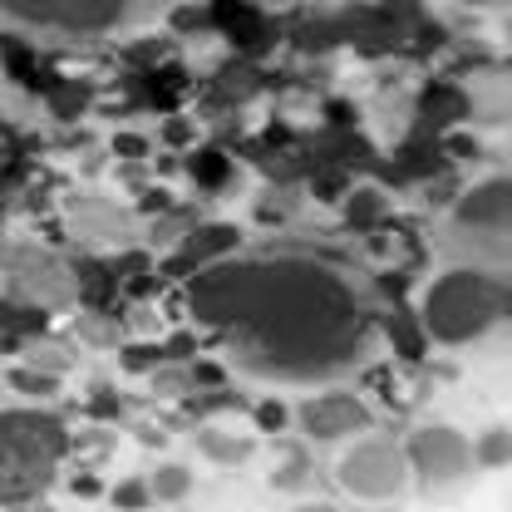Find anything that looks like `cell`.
Masks as SVG:
<instances>
[{"label": "cell", "mask_w": 512, "mask_h": 512, "mask_svg": "<svg viewBox=\"0 0 512 512\" xmlns=\"http://www.w3.org/2000/svg\"><path fill=\"white\" fill-rule=\"evenodd\" d=\"M197 320L227 330L247 365L281 370L286 380H316L355 340V296L316 261H222L188 286Z\"/></svg>", "instance_id": "6da1fadb"}, {"label": "cell", "mask_w": 512, "mask_h": 512, "mask_svg": "<svg viewBox=\"0 0 512 512\" xmlns=\"http://www.w3.org/2000/svg\"><path fill=\"white\" fill-rule=\"evenodd\" d=\"M163 5L168 0H0V15L35 35L104 40V35H124L133 25H148L153 15H163Z\"/></svg>", "instance_id": "7a4b0ae2"}, {"label": "cell", "mask_w": 512, "mask_h": 512, "mask_svg": "<svg viewBox=\"0 0 512 512\" xmlns=\"http://www.w3.org/2000/svg\"><path fill=\"white\" fill-rule=\"evenodd\" d=\"M503 316V286L483 271H444L424 296V330L439 345H473Z\"/></svg>", "instance_id": "3957f363"}, {"label": "cell", "mask_w": 512, "mask_h": 512, "mask_svg": "<svg viewBox=\"0 0 512 512\" xmlns=\"http://www.w3.org/2000/svg\"><path fill=\"white\" fill-rule=\"evenodd\" d=\"M340 488L350 498H365V503H384V498H399L404 483H409V458L404 444H394L389 434H370L350 448L335 468Z\"/></svg>", "instance_id": "277c9868"}, {"label": "cell", "mask_w": 512, "mask_h": 512, "mask_svg": "<svg viewBox=\"0 0 512 512\" xmlns=\"http://www.w3.org/2000/svg\"><path fill=\"white\" fill-rule=\"evenodd\" d=\"M404 458H409V468H414L429 488L463 483V478L478 468V458H473V439H463V434H458V429H448V424L414 429V434L404 439Z\"/></svg>", "instance_id": "5b68a950"}, {"label": "cell", "mask_w": 512, "mask_h": 512, "mask_svg": "<svg viewBox=\"0 0 512 512\" xmlns=\"http://www.w3.org/2000/svg\"><path fill=\"white\" fill-rule=\"evenodd\" d=\"M370 424V409L355 399V394H320L311 399L306 409H301V429L311 434V439H325V444H335V439H350V434H360Z\"/></svg>", "instance_id": "8992f818"}, {"label": "cell", "mask_w": 512, "mask_h": 512, "mask_svg": "<svg viewBox=\"0 0 512 512\" xmlns=\"http://www.w3.org/2000/svg\"><path fill=\"white\" fill-rule=\"evenodd\" d=\"M453 222L468 232H512V178L468 188L453 207Z\"/></svg>", "instance_id": "52a82bcc"}, {"label": "cell", "mask_w": 512, "mask_h": 512, "mask_svg": "<svg viewBox=\"0 0 512 512\" xmlns=\"http://www.w3.org/2000/svg\"><path fill=\"white\" fill-rule=\"evenodd\" d=\"M384 217H389V197L380 188L350 192V202H345V227L350 232H370V227H380Z\"/></svg>", "instance_id": "ba28073f"}, {"label": "cell", "mask_w": 512, "mask_h": 512, "mask_svg": "<svg viewBox=\"0 0 512 512\" xmlns=\"http://www.w3.org/2000/svg\"><path fill=\"white\" fill-rule=\"evenodd\" d=\"M148 493L163 498V503H183V498L192 493V473L183 468V463H163V468L148 478Z\"/></svg>", "instance_id": "9c48e42d"}, {"label": "cell", "mask_w": 512, "mask_h": 512, "mask_svg": "<svg viewBox=\"0 0 512 512\" xmlns=\"http://www.w3.org/2000/svg\"><path fill=\"white\" fill-rule=\"evenodd\" d=\"M473 458H478V468H508L512 463V429H488V434H478L473 439Z\"/></svg>", "instance_id": "30bf717a"}, {"label": "cell", "mask_w": 512, "mask_h": 512, "mask_svg": "<svg viewBox=\"0 0 512 512\" xmlns=\"http://www.w3.org/2000/svg\"><path fill=\"white\" fill-rule=\"evenodd\" d=\"M197 448L207 453V458H217V463H242L252 444L247 439H237V434H227V429H202L197 434Z\"/></svg>", "instance_id": "8fae6325"}, {"label": "cell", "mask_w": 512, "mask_h": 512, "mask_svg": "<svg viewBox=\"0 0 512 512\" xmlns=\"http://www.w3.org/2000/svg\"><path fill=\"white\" fill-rule=\"evenodd\" d=\"M148 503H153V493H148V483H138V478H124V483L114 488V508L133 512V508H148Z\"/></svg>", "instance_id": "7c38bea8"}, {"label": "cell", "mask_w": 512, "mask_h": 512, "mask_svg": "<svg viewBox=\"0 0 512 512\" xmlns=\"http://www.w3.org/2000/svg\"><path fill=\"white\" fill-rule=\"evenodd\" d=\"M256 424H261L266 434H276V429H286V409H281L276 399H266V404L256 409Z\"/></svg>", "instance_id": "4fadbf2b"}, {"label": "cell", "mask_w": 512, "mask_h": 512, "mask_svg": "<svg viewBox=\"0 0 512 512\" xmlns=\"http://www.w3.org/2000/svg\"><path fill=\"white\" fill-rule=\"evenodd\" d=\"M291 478H306V458H291V463L281 468V478H276V483H291Z\"/></svg>", "instance_id": "5bb4252c"}, {"label": "cell", "mask_w": 512, "mask_h": 512, "mask_svg": "<svg viewBox=\"0 0 512 512\" xmlns=\"http://www.w3.org/2000/svg\"><path fill=\"white\" fill-rule=\"evenodd\" d=\"M291 512H340V508H330V503H306V508H291Z\"/></svg>", "instance_id": "9a60e30c"}, {"label": "cell", "mask_w": 512, "mask_h": 512, "mask_svg": "<svg viewBox=\"0 0 512 512\" xmlns=\"http://www.w3.org/2000/svg\"><path fill=\"white\" fill-rule=\"evenodd\" d=\"M503 316L512 320V286H508V291H503Z\"/></svg>", "instance_id": "2e32d148"}, {"label": "cell", "mask_w": 512, "mask_h": 512, "mask_svg": "<svg viewBox=\"0 0 512 512\" xmlns=\"http://www.w3.org/2000/svg\"><path fill=\"white\" fill-rule=\"evenodd\" d=\"M15 512H50L45 503H25V508H15Z\"/></svg>", "instance_id": "e0dca14e"}]
</instances>
